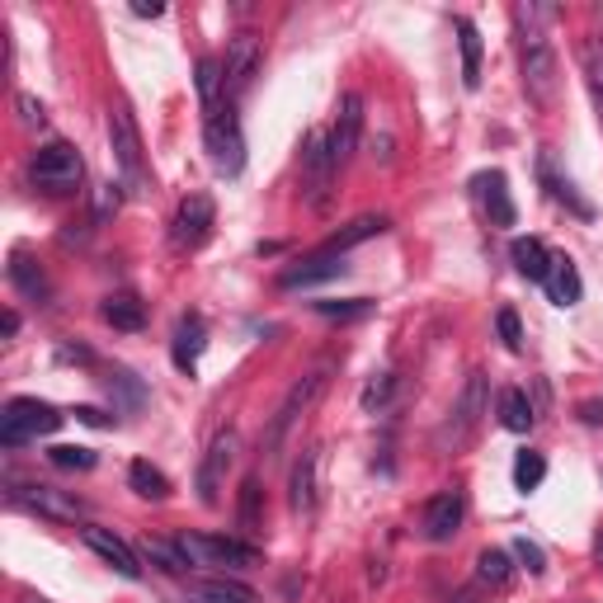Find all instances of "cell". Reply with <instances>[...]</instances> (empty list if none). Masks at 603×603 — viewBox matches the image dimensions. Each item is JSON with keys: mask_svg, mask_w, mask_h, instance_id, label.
Instances as JSON below:
<instances>
[{"mask_svg": "<svg viewBox=\"0 0 603 603\" xmlns=\"http://www.w3.org/2000/svg\"><path fill=\"white\" fill-rule=\"evenodd\" d=\"M514 557H519L523 565H528V575H542L547 571V557H542V547L538 542H528V538H514V547H509Z\"/></svg>", "mask_w": 603, "mask_h": 603, "instance_id": "obj_41", "label": "cell"}, {"mask_svg": "<svg viewBox=\"0 0 603 603\" xmlns=\"http://www.w3.org/2000/svg\"><path fill=\"white\" fill-rule=\"evenodd\" d=\"M123 203V193H118V184H104L99 189V218H104V212H114Z\"/></svg>", "mask_w": 603, "mask_h": 603, "instance_id": "obj_44", "label": "cell"}, {"mask_svg": "<svg viewBox=\"0 0 603 603\" xmlns=\"http://www.w3.org/2000/svg\"><path fill=\"white\" fill-rule=\"evenodd\" d=\"M345 269H349V264H345V255L316 251V255H307L302 264H293V269H283V274H278V288H283V293H293V288H311V283L340 278Z\"/></svg>", "mask_w": 603, "mask_h": 603, "instance_id": "obj_18", "label": "cell"}, {"mask_svg": "<svg viewBox=\"0 0 603 603\" xmlns=\"http://www.w3.org/2000/svg\"><path fill=\"white\" fill-rule=\"evenodd\" d=\"M542 476H547V457L542 453H533V448H528V453H519V457H514V490H538L542 486Z\"/></svg>", "mask_w": 603, "mask_h": 603, "instance_id": "obj_37", "label": "cell"}, {"mask_svg": "<svg viewBox=\"0 0 603 603\" xmlns=\"http://www.w3.org/2000/svg\"><path fill=\"white\" fill-rule=\"evenodd\" d=\"M99 316H104V326H114V330H141L147 326V302L137 293H109L99 302Z\"/></svg>", "mask_w": 603, "mask_h": 603, "instance_id": "obj_24", "label": "cell"}, {"mask_svg": "<svg viewBox=\"0 0 603 603\" xmlns=\"http://www.w3.org/2000/svg\"><path fill=\"white\" fill-rule=\"evenodd\" d=\"M203 147H208L212 170L226 174V180H236L245 170V133H241V118L232 114V104L222 114L203 118Z\"/></svg>", "mask_w": 603, "mask_h": 603, "instance_id": "obj_8", "label": "cell"}, {"mask_svg": "<svg viewBox=\"0 0 603 603\" xmlns=\"http://www.w3.org/2000/svg\"><path fill=\"white\" fill-rule=\"evenodd\" d=\"M0 330H6V335L20 330V311H6V321H0Z\"/></svg>", "mask_w": 603, "mask_h": 603, "instance_id": "obj_47", "label": "cell"}, {"mask_svg": "<svg viewBox=\"0 0 603 603\" xmlns=\"http://www.w3.org/2000/svg\"><path fill=\"white\" fill-rule=\"evenodd\" d=\"M180 552L193 565H260V547L241 542V538H218V533H180Z\"/></svg>", "mask_w": 603, "mask_h": 603, "instance_id": "obj_9", "label": "cell"}, {"mask_svg": "<svg viewBox=\"0 0 603 603\" xmlns=\"http://www.w3.org/2000/svg\"><path fill=\"white\" fill-rule=\"evenodd\" d=\"M29 180L39 193H47V199H66V193H76L85 184V161L71 141H47V147L33 151Z\"/></svg>", "mask_w": 603, "mask_h": 603, "instance_id": "obj_3", "label": "cell"}, {"mask_svg": "<svg viewBox=\"0 0 603 603\" xmlns=\"http://www.w3.org/2000/svg\"><path fill=\"white\" fill-rule=\"evenodd\" d=\"M236 453H241V434L236 430H222L218 438L208 443V453H203V463H199V500L203 505H218L222 500V476L232 472L236 463Z\"/></svg>", "mask_w": 603, "mask_h": 603, "instance_id": "obj_12", "label": "cell"}, {"mask_svg": "<svg viewBox=\"0 0 603 603\" xmlns=\"http://www.w3.org/2000/svg\"><path fill=\"white\" fill-rule=\"evenodd\" d=\"M500 424L509 434H528L538 424V411L533 401H528V392H519V387H505L500 392Z\"/></svg>", "mask_w": 603, "mask_h": 603, "instance_id": "obj_28", "label": "cell"}, {"mask_svg": "<svg viewBox=\"0 0 603 603\" xmlns=\"http://www.w3.org/2000/svg\"><path fill=\"white\" fill-rule=\"evenodd\" d=\"M547 20H557L552 6H514V24H519V71H523V91L533 104H552L557 99V52L547 39Z\"/></svg>", "mask_w": 603, "mask_h": 603, "instance_id": "obj_1", "label": "cell"}, {"mask_svg": "<svg viewBox=\"0 0 603 603\" xmlns=\"http://www.w3.org/2000/svg\"><path fill=\"white\" fill-rule=\"evenodd\" d=\"M463 495L457 490H438L430 505H424V519H420V528H424V538L430 542H453L457 538V528H463Z\"/></svg>", "mask_w": 603, "mask_h": 603, "instance_id": "obj_16", "label": "cell"}, {"mask_svg": "<svg viewBox=\"0 0 603 603\" xmlns=\"http://www.w3.org/2000/svg\"><path fill=\"white\" fill-rule=\"evenodd\" d=\"M76 420L81 424H109V420H104V411H95V405H76Z\"/></svg>", "mask_w": 603, "mask_h": 603, "instance_id": "obj_46", "label": "cell"}, {"mask_svg": "<svg viewBox=\"0 0 603 603\" xmlns=\"http://www.w3.org/2000/svg\"><path fill=\"white\" fill-rule=\"evenodd\" d=\"M538 170H542V184L552 189V199H557V203H565L571 212H580V218H594V208L580 199V193H575V184L565 180V174H557V170H552V156H542V161H538Z\"/></svg>", "mask_w": 603, "mask_h": 603, "instance_id": "obj_34", "label": "cell"}, {"mask_svg": "<svg viewBox=\"0 0 603 603\" xmlns=\"http://www.w3.org/2000/svg\"><path fill=\"white\" fill-rule=\"evenodd\" d=\"M85 547L104 561V565H114V571L123 575V580H141V561H137V552L128 542H123L118 533H109V528H85Z\"/></svg>", "mask_w": 603, "mask_h": 603, "instance_id": "obj_17", "label": "cell"}, {"mask_svg": "<svg viewBox=\"0 0 603 603\" xmlns=\"http://www.w3.org/2000/svg\"><path fill=\"white\" fill-rule=\"evenodd\" d=\"M509 260H514V269H519L528 283H547V274H552V251L538 241V236H519L509 245Z\"/></svg>", "mask_w": 603, "mask_h": 603, "instance_id": "obj_23", "label": "cell"}, {"mask_svg": "<svg viewBox=\"0 0 603 603\" xmlns=\"http://www.w3.org/2000/svg\"><path fill=\"white\" fill-rule=\"evenodd\" d=\"M128 486L141 495V500H170V476L161 467H151L147 457H137L128 467Z\"/></svg>", "mask_w": 603, "mask_h": 603, "instance_id": "obj_31", "label": "cell"}, {"mask_svg": "<svg viewBox=\"0 0 603 603\" xmlns=\"http://www.w3.org/2000/svg\"><path fill=\"white\" fill-rule=\"evenodd\" d=\"M10 283H14V288H20L29 302H39V307H47L52 283H47V274H43L29 255H10Z\"/></svg>", "mask_w": 603, "mask_h": 603, "instance_id": "obj_26", "label": "cell"}, {"mask_svg": "<svg viewBox=\"0 0 603 603\" xmlns=\"http://www.w3.org/2000/svg\"><path fill=\"white\" fill-rule=\"evenodd\" d=\"M495 330H500V340L509 353H523V326H519V311L505 307L500 316H495Z\"/></svg>", "mask_w": 603, "mask_h": 603, "instance_id": "obj_40", "label": "cell"}, {"mask_svg": "<svg viewBox=\"0 0 603 603\" xmlns=\"http://www.w3.org/2000/svg\"><path fill=\"white\" fill-rule=\"evenodd\" d=\"M599 561H603V533H599Z\"/></svg>", "mask_w": 603, "mask_h": 603, "instance_id": "obj_48", "label": "cell"}, {"mask_svg": "<svg viewBox=\"0 0 603 603\" xmlns=\"http://www.w3.org/2000/svg\"><path fill=\"white\" fill-rule=\"evenodd\" d=\"M109 392H123V396H128V405H141V387L133 382V372H114V378H109Z\"/></svg>", "mask_w": 603, "mask_h": 603, "instance_id": "obj_43", "label": "cell"}, {"mask_svg": "<svg viewBox=\"0 0 603 603\" xmlns=\"http://www.w3.org/2000/svg\"><path fill=\"white\" fill-rule=\"evenodd\" d=\"M184 603H260V594L241 580H226V575H208V580H193Z\"/></svg>", "mask_w": 603, "mask_h": 603, "instance_id": "obj_21", "label": "cell"}, {"mask_svg": "<svg viewBox=\"0 0 603 603\" xmlns=\"http://www.w3.org/2000/svg\"><path fill=\"white\" fill-rule=\"evenodd\" d=\"M199 99H203V118H212V114H222L226 104H222V95H226V76H222V62L218 57H203L199 66Z\"/></svg>", "mask_w": 603, "mask_h": 603, "instance_id": "obj_30", "label": "cell"}, {"mask_svg": "<svg viewBox=\"0 0 603 603\" xmlns=\"http://www.w3.org/2000/svg\"><path fill=\"white\" fill-rule=\"evenodd\" d=\"M509 580H514L509 552H500V547H486V552L476 557V584H486V590H505Z\"/></svg>", "mask_w": 603, "mask_h": 603, "instance_id": "obj_35", "label": "cell"}, {"mask_svg": "<svg viewBox=\"0 0 603 603\" xmlns=\"http://www.w3.org/2000/svg\"><path fill=\"white\" fill-rule=\"evenodd\" d=\"M387 226H392V218H382V212H363V218H353V222H345L340 232H335L321 251H330V255H349L353 245H363V241H372V236H382Z\"/></svg>", "mask_w": 603, "mask_h": 603, "instance_id": "obj_22", "label": "cell"}, {"mask_svg": "<svg viewBox=\"0 0 603 603\" xmlns=\"http://www.w3.org/2000/svg\"><path fill=\"white\" fill-rule=\"evenodd\" d=\"M260 62H264V43H260V33L236 29L232 39H226V57H222L226 95H245V91H251V81L260 76Z\"/></svg>", "mask_w": 603, "mask_h": 603, "instance_id": "obj_10", "label": "cell"}, {"mask_svg": "<svg viewBox=\"0 0 603 603\" xmlns=\"http://www.w3.org/2000/svg\"><path fill=\"white\" fill-rule=\"evenodd\" d=\"M236 523H241V533H260V523H264V486H260V476H245V482H241Z\"/></svg>", "mask_w": 603, "mask_h": 603, "instance_id": "obj_32", "label": "cell"}, {"mask_svg": "<svg viewBox=\"0 0 603 603\" xmlns=\"http://www.w3.org/2000/svg\"><path fill=\"white\" fill-rule=\"evenodd\" d=\"M330 372H335V363L326 359V363H316L311 372H302V378L288 387V396L278 401V411L269 415V424H264V438H260V443H264V453H269V457L283 448V443H288V434L297 430V420H307L311 405L326 396Z\"/></svg>", "mask_w": 603, "mask_h": 603, "instance_id": "obj_2", "label": "cell"}, {"mask_svg": "<svg viewBox=\"0 0 603 603\" xmlns=\"http://www.w3.org/2000/svg\"><path fill=\"white\" fill-rule=\"evenodd\" d=\"M547 297L557 302V307H575V302L584 297V278H580V269H575V260H565V255H557L552 260V274H547Z\"/></svg>", "mask_w": 603, "mask_h": 603, "instance_id": "obj_25", "label": "cell"}, {"mask_svg": "<svg viewBox=\"0 0 603 603\" xmlns=\"http://www.w3.org/2000/svg\"><path fill=\"white\" fill-rule=\"evenodd\" d=\"M57 430H62V411L39 396H14L0 411V448H24V443H39Z\"/></svg>", "mask_w": 603, "mask_h": 603, "instance_id": "obj_5", "label": "cell"}, {"mask_svg": "<svg viewBox=\"0 0 603 603\" xmlns=\"http://www.w3.org/2000/svg\"><path fill=\"white\" fill-rule=\"evenodd\" d=\"M109 147H114V161L123 170V184L133 193H147L151 189L147 147H141V133H137V118L128 114V104H114L109 109Z\"/></svg>", "mask_w": 603, "mask_h": 603, "instance_id": "obj_6", "label": "cell"}, {"mask_svg": "<svg viewBox=\"0 0 603 603\" xmlns=\"http://www.w3.org/2000/svg\"><path fill=\"white\" fill-rule=\"evenodd\" d=\"M335 180H340V166H335V151H330V133L316 128V133L302 137V193H307L311 212L330 208Z\"/></svg>", "mask_w": 603, "mask_h": 603, "instance_id": "obj_7", "label": "cell"}, {"mask_svg": "<svg viewBox=\"0 0 603 603\" xmlns=\"http://www.w3.org/2000/svg\"><path fill=\"white\" fill-rule=\"evenodd\" d=\"M453 29H457V47H463V85L476 91V85H482V29H476L467 14L453 20Z\"/></svg>", "mask_w": 603, "mask_h": 603, "instance_id": "obj_27", "label": "cell"}, {"mask_svg": "<svg viewBox=\"0 0 603 603\" xmlns=\"http://www.w3.org/2000/svg\"><path fill=\"white\" fill-rule=\"evenodd\" d=\"M133 14H137V20H161V14H166V6H156V0H151V6H147V0H137V6H133Z\"/></svg>", "mask_w": 603, "mask_h": 603, "instance_id": "obj_45", "label": "cell"}, {"mask_svg": "<svg viewBox=\"0 0 603 603\" xmlns=\"http://www.w3.org/2000/svg\"><path fill=\"white\" fill-rule=\"evenodd\" d=\"M311 311L326 316V321H363V316L378 311V302H372V297H345V302L321 297V302H311Z\"/></svg>", "mask_w": 603, "mask_h": 603, "instance_id": "obj_33", "label": "cell"}, {"mask_svg": "<svg viewBox=\"0 0 603 603\" xmlns=\"http://www.w3.org/2000/svg\"><path fill=\"white\" fill-rule=\"evenodd\" d=\"M47 463L57 472H91L95 467V453L91 448H76V443H57V448L47 453Z\"/></svg>", "mask_w": 603, "mask_h": 603, "instance_id": "obj_38", "label": "cell"}, {"mask_svg": "<svg viewBox=\"0 0 603 603\" xmlns=\"http://www.w3.org/2000/svg\"><path fill=\"white\" fill-rule=\"evenodd\" d=\"M472 189H476V199H482L486 218H490L495 226H514V222H519V208H514V199H509V180H505L500 170L476 174Z\"/></svg>", "mask_w": 603, "mask_h": 603, "instance_id": "obj_19", "label": "cell"}, {"mask_svg": "<svg viewBox=\"0 0 603 603\" xmlns=\"http://www.w3.org/2000/svg\"><path fill=\"white\" fill-rule=\"evenodd\" d=\"M212 222H218V203H212V193H189V199L174 208L170 241L180 245V251H199V245L212 236Z\"/></svg>", "mask_w": 603, "mask_h": 603, "instance_id": "obj_11", "label": "cell"}, {"mask_svg": "<svg viewBox=\"0 0 603 603\" xmlns=\"http://www.w3.org/2000/svg\"><path fill=\"white\" fill-rule=\"evenodd\" d=\"M359 137H363V95L349 91V95H340V114H335V128H330V151H335V166L340 170L353 161Z\"/></svg>", "mask_w": 603, "mask_h": 603, "instance_id": "obj_13", "label": "cell"}, {"mask_svg": "<svg viewBox=\"0 0 603 603\" xmlns=\"http://www.w3.org/2000/svg\"><path fill=\"white\" fill-rule=\"evenodd\" d=\"M580 62H584V85H590V99H594L599 123H603V33H594V39L584 43Z\"/></svg>", "mask_w": 603, "mask_h": 603, "instance_id": "obj_36", "label": "cell"}, {"mask_svg": "<svg viewBox=\"0 0 603 603\" xmlns=\"http://www.w3.org/2000/svg\"><path fill=\"white\" fill-rule=\"evenodd\" d=\"M14 109H20V123H24V128H43V104L39 99H33V95H20V99H14Z\"/></svg>", "mask_w": 603, "mask_h": 603, "instance_id": "obj_42", "label": "cell"}, {"mask_svg": "<svg viewBox=\"0 0 603 603\" xmlns=\"http://www.w3.org/2000/svg\"><path fill=\"white\" fill-rule=\"evenodd\" d=\"M141 557H147L156 571H166V575H189L193 571V561L180 552V542H166V538H141Z\"/></svg>", "mask_w": 603, "mask_h": 603, "instance_id": "obj_29", "label": "cell"}, {"mask_svg": "<svg viewBox=\"0 0 603 603\" xmlns=\"http://www.w3.org/2000/svg\"><path fill=\"white\" fill-rule=\"evenodd\" d=\"M208 349V321L203 316H180V326H174V340H170V359L180 372H193Z\"/></svg>", "mask_w": 603, "mask_h": 603, "instance_id": "obj_20", "label": "cell"}, {"mask_svg": "<svg viewBox=\"0 0 603 603\" xmlns=\"http://www.w3.org/2000/svg\"><path fill=\"white\" fill-rule=\"evenodd\" d=\"M14 500H20L24 509H33L39 519H52V523H76V519H85V505L76 500V495L57 490V486H20V490H14Z\"/></svg>", "mask_w": 603, "mask_h": 603, "instance_id": "obj_14", "label": "cell"}, {"mask_svg": "<svg viewBox=\"0 0 603 603\" xmlns=\"http://www.w3.org/2000/svg\"><path fill=\"white\" fill-rule=\"evenodd\" d=\"M288 505H293V514H316V505H321V448H307L293 463Z\"/></svg>", "mask_w": 603, "mask_h": 603, "instance_id": "obj_15", "label": "cell"}, {"mask_svg": "<svg viewBox=\"0 0 603 603\" xmlns=\"http://www.w3.org/2000/svg\"><path fill=\"white\" fill-rule=\"evenodd\" d=\"M392 387H396L392 372H372L368 387H363V396H359V405H363V411H382V405L392 401Z\"/></svg>", "mask_w": 603, "mask_h": 603, "instance_id": "obj_39", "label": "cell"}, {"mask_svg": "<svg viewBox=\"0 0 603 603\" xmlns=\"http://www.w3.org/2000/svg\"><path fill=\"white\" fill-rule=\"evenodd\" d=\"M486 411H490V382H486V372H467L463 392H457L453 411H448V420H443V430L434 434V443H438L443 453H457L476 430H482Z\"/></svg>", "mask_w": 603, "mask_h": 603, "instance_id": "obj_4", "label": "cell"}]
</instances>
